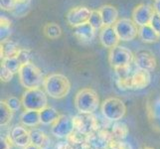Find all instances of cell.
Masks as SVG:
<instances>
[{
	"mask_svg": "<svg viewBox=\"0 0 160 149\" xmlns=\"http://www.w3.org/2000/svg\"><path fill=\"white\" fill-rule=\"evenodd\" d=\"M43 87L49 97L60 99L68 96L71 90V82L67 77L62 74H51L44 80Z\"/></svg>",
	"mask_w": 160,
	"mask_h": 149,
	"instance_id": "1",
	"label": "cell"
},
{
	"mask_svg": "<svg viewBox=\"0 0 160 149\" xmlns=\"http://www.w3.org/2000/svg\"><path fill=\"white\" fill-rule=\"evenodd\" d=\"M74 103L80 113L91 114L97 110L100 104V97L95 90L86 87L77 92Z\"/></svg>",
	"mask_w": 160,
	"mask_h": 149,
	"instance_id": "2",
	"label": "cell"
},
{
	"mask_svg": "<svg viewBox=\"0 0 160 149\" xmlns=\"http://www.w3.org/2000/svg\"><path fill=\"white\" fill-rule=\"evenodd\" d=\"M19 81L26 90L39 87L44 82V77L41 70L32 62L23 64L18 72Z\"/></svg>",
	"mask_w": 160,
	"mask_h": 149,
	"instance_id": "3",
	"label": "cell"
},
{
	"mask_svg": "<svg viewBox=\"0 0 160 149\" xmlns=\"http://www.w3.org/2000/svg\"><path fill=\"white\" fill-rule=\"evenodd\" d=\"M46 92L39 87L26 90L21 98L22 106L25 109H32L40 112L43 108L48 107V98Z\"/></svg>",
	"mask_w": 160,
	"mask_h": 149,
	"instance_id": "4",
	"label": "cell"
},
{
	"mask_svg": "<svg viewBox=\"0 0 160 149\" xmlns=\"http://www.w3.org/2000/svg\"><path fill=\"white\" fill-rule=\"evenodd\" d=\"M102 113L104 117L110 121H118L126 113L124 102L118 97H108L102 103Z\"/></svg>",
	"mask_w": 160,
	"mask_h": 149,
	"instance_id": "5",
	"label": "cell"
},
{
	"mask_svg": "<svg viewBox=\"0 0 160 149\" xmlns=\"http://www.w3.org/2000/svg\"><path fill=\"white\" fill-rule=\"evenodd\" d=\"M133 59L134 55L129 49L119 45L110 49L108 54V63L114 70L131 66Z\"/></svg>",
	"mask_w": 160,
	"mask_h": 149,
	"instance_id": "6",
	"label": "cell"
},
{
	"mask_svg": "<svg viewBox=\"0 0 160 149\" xmlns=\"http://www.w3.org/2000/svg\"><path fill=\"white\" fill-rule=\"evenodd\" d=\"M120 41H132L138 36V28L133 20L128 18H121L113 25Z\"/></svg>",
	"mask_w": 160,
	"mask_h": 149,
	"instance_id": "7",
	"label": "cell"
},
{
	"mask_svg": "<svg viewBox=\"0 0 160 149\" xmlns=\"http://www.w3.org/2000/svg\"><path fill=\"white\" fill-rule=\"evenodd\" d=\"M148 121L154 131L160 133V93L151 95L146 102Z\"/></svg>",
	"mask_w": 160,
	"mask_h": 149,
	"instance_id": "8",
	"label": "cell"
},
{
	"mask_svg": "<svg viewBox=\"0 0 160 149\" xmlns=\"http://www.w3.org/2000/svg\"><path fill=\"white\" fill-rule=\"evenodd\" d=\"M92 14V9L86 6H76L68 11L66 15L67 23L71 27H77L82 24H86L90 21Z\"/></svg>",
	"mask_w": 160,
	"mask_h": 149,
	"instance_id": "9",
	"label": "cell"
},
{
	"mask_svg": "<svg viewBox=\"0 0 160 149\" xmlns=\"http://www.w3.org/2000/svg\"><path fill=\"white\" fill-rule=\"evenodd\" d=\"M75 127V119L69 115L60 114L58 119L52 124V134L59 138L68 136L72 133Z\"/></svg>",
	"mask_w": 160,
	"mask_h": 149,
	"instance_id": "10",
	"label": "cell"
},
{
	"mask_svg": "<svg viewBox=\"0 0 160 149\" xmlns=\"http://www.w3.org/2000/svg\"><path fill=\"white\" fill-rule=\"evenodd\" d=\"M155 11L151 5L148 4H139L132 11V20L138 26H145L151 23Z\"/></svg>",
	"mask_w": 160,
	"mask_h": 149,
	"instance_id": "11",
	"label": "cell"
},
{
	"mask_svg": "<svg viewBox=\"0 0 160 149\" xmlns=\"http://www.w3.org/2000/svg\"><path fill=\"white\" fill-rule=\"evenodd\" d=\"M133 63L139 70L152 72L155 70L157 62L154 55L149 51H139L134 55Z\"/></svg>",
	"mask_w": 160,
	"mask_h": 149,
	"instance_id": "12",
	"label": "cell"
},
{
	"mask_svg": "<svg viewBox=\"0 0 160 149\" xmlns=\"http://www.w3.org/2000/svg\"><path fill=\"white\" fill-rule=\"evenodd\" d=\"M130 90H143L149 86L151 82L150 72L137 69L129 77Z\"/></svg>",
	"mask_w": 160,
	"mask_h": 149,
	"instance_id": "13",
	"label": "cell"
},
{
	"mask_svg": "<svg viewBox=\"0 0 160 149\" xmlns=\"http://www.w3.org/2000/svg\"><path fill=\"white\" fill-rule=\"evenodd\" d=\"M98 38H100L102 45L108 49L118 46V42L120 41L113 26H104L102 29H101Z\"/></svg>",
	"mask_w": 160,
	"mask_h": 149,
	"instance_id": "14",
	"label": "cell"
},
{
	"mask_svg": "<svg viewBox=\"0 0 160 149\" xmlns=\"http://www.w3.org/2000/svg\"><path fill=\"white\" fill-rule=\"evenodd\" d=\"M11 140L16 146L24 148L31 143L30 131L21 126H16L11 131Z\"/></svg>",
	"mask_w": 160,
	"mask_h": 149,
	"instance_id": "15",
	"label": "cell"
},
{
	"mask_svg": "<svg viewBox=\"0 0 160 149\" xmlns=\"http://www.w3.org/2000/svg\"><path fill=\"white\" fill-rule=\"evenodd\" d=\"M74 35L78 40L82 43L91 42L96 35V29L88 22L86 24L75 27Z\"/></svg>",
	"mask_w": 160,
	"mask_h": 149,
	"instance_id": "16",
	"label": "cell"
},
{
	"mask_svg": "<svg viewBox=\"0 0 160 149\" xmlns=\"http://www.w3.org/2000/svg\"><path fill=\"white\" fill-rule=\"evenodd\" d=\"M100 12L103 20L104 26H113L118 22V11L112 5L106 4L102 5L100 8Z\"/></svg>",
	"mask_w": 160,
	"mask_h": 149,
	"instance_id": "17",
	"label": "cell"
},
{
	"mask_svg": "<svg viewBox=\"0 0 160 149\" xmlns=\"http://www.w3.org/2000/svg\"><path fill=\"white\" fill-rule=\"evenodd\" d=\"M138 37L143 43H147V44H153L160 40V35L153 29V27L150 24L139 27Z\"/></svg>",
	"mask_w": 160,
	"mask_h": 149,
	"instance_id": "18",
	"label": "cell"
},
{
	"mask_svg": "<svg viewBox=\"0 0 160 149\" xmlns=\"http://www.w3.org/2000/svg\"><path fill=\"white\" fill-rule=\"evenodd\" d=\"M20 119L21 122L25 126L36 127L37 125H39L41 123L40 112H38V110H32V109H25V112H22Z\"/></svg>",
	"mask_w": 160,
	"mask_h": 149,
	"instance_id": "19",
	"label": "cell"
},
{
	"mask_svg": "<svg viewBox=\"0 0 160 149\" xmlns=\"http://www.w3.org/2000/svg\"><path fill=\"white\" fill-rule=\"evenodd\" d=\"M20 48L17 43L11 41L9 39L1 41V59L15 58L18 56Z\"/></svg>",
	"mask_w": 160,
	"mask_h": 149,
	"instance_id": "20",
	"label": "cell"
},
{
	"mask_svg": "<svg viewBox=\"0 0 160 149\" xmlns=\"http://www.w3.org/2000/svg\"><path fill=\"white\" fill-rule=\"evenodd\" d=\"M59 117H60V114L54 107H46L45 108L40 110V118H41L42 124H45V125L53 124L55 121L58 119Z\"/></svg>",
	"mask_w": 160,
	"mask_h": 149,
	"instance_id": "21",
	"label": "cell"
},
{
	"mask_svg": "<svg viewBox=\"0 0 160 149\" xmlns=\"http://www.w3.org/2000/svg\"><path fill=\"white\" fill-rule=\"evenodd\" d=\"M30 135H31V142L41 147L42 149L47 148L49 144H50V140H49L48 136L40 129L31 130Z\"/></svg>",
	"mask_w": 160,
	"mask_h": 149,
	"instance_id": "22",
	"label": "cell"
},
{
	"mask_svg": "<svg viewBox=\"0 0 160 149\" xmlns=\"http://www.w3.org/2000/svg\"><path fill=\"white\" fill-rule=\"evenodd\" d=\"M43 33L48 39L55 40L58 39L62 35V29H61L60 25L54 22H50V23H46L43 27Z\"/></svg>",
	"mask_w": 160,
	"mask_h": 149,
	"instance_id": "23",
	"label": "cell"
},
{
	"mask_svg": "<svg viewBox=\"0 0 160 149\" xmlns=\"http://www.w3.org/2000/svg\"><path fill=\"white\" fill-rule=\"evenodd\" d=\"M13 113L14 112L7 106L4 99L0 102V124L1 126L7 125L10 122L13 117Z\"/></svg>",
	"mask_w": 160,
	"mask_h": 149,
	"instance_id": "24",
	"label": "cell"
},
{
	"mask_svg": "<svg viewBox=\"0 0 160 149\" xmlns=\"http://www.w3.org/2000/svg\"><path fill=\"white\" fill-rule=\"evenodd\" d=\"M16 6L12 11V14L15 17H23L25 16L30 9L31 0H15Z\"/></svg>",
	"mask_w": 160,
	"mask_h": 149,
	"instance_id": "25",
	"label": "cell"
},
{
	"mask_svg": "<svg viewBox=\"0 0 160 149\" xmlns=\"http://www.w3.org/2000/svg\"><path fill=\"white\" fill-rule=\"evenodd\" d=\"M89 23L96 30H100V29L103 28L104 24H103V20H102V14L100 12V10H98H98L97 9L92 10V14H91Z\"/></svg>",
	"mask_w": 160,
	"mask_h": 149,
	"instance_id": "26",
	"label": "cell"
},
{
	"mask_svg": "<svg viewBox=\"0 0 160 149\" xmlns=\"http://www.w3.org/2000/svg\"><path fill=\"white\" fill-rule=\"evenodd\" d=\"M2 65H4L7 69H9L13 74H16V73H18V72H19L21 66H22V63L20 62V60L17 57H15V58L3 59L2 60Z\"/></svg>",
	"mask_w": 160,
	"mask_h": 149,
	"instance_id": "27",
	"label": "cell"
},
{
	"mask_svg": "<svg viewBox=\"0 0 160 149\" xmlns=\"http://www.w3.org/2000/svg\"><path fill=\"white\" fill-rule=\"evenodd\" d=\"M0 23H1V41L7 40L9 35L11 34L10 31V26H11V21L5 17V16H1L0 18Z\"/></svg>",
	"mask_w": 160,
	"mask_h": 149,
	"instance_id": "28",
	"label": "cell"
},
{
	"mask_svg": "<svg viewBox=\"0 0 160 149\" xmlns=\"http://www.w3.org/2000/svg\"><path fill=\"white\" fill-rule=\"evenodd\" d=\"M5 102L7 103V106L13 110V112H17V110L20 109L21 106H22V102L20 99H18L16 97H10L6 99H4Z\"/></svg>",
	"mask_w": 160,
	"mask_h": 149,
	"instance_id": "29",
	"label": "cell"
},
{
	"mask_svg": "<svg viewBox=\"0 0 160 149\" xmlns=\"http://www.w3.org/2000/svg\"><path fill=\"white\" fill-rule=\"evenodd\" d=\"M14 74L9 69H7L4 65L1 64V68H0V79L3 82H8L12 80Z\"/></svg>",
	"mask_w": 160,
	"mask_h": 149,
	"instance_id": "30",
	"label": "cell"
},
{
	"mask_svg": "<svg viewBox=\"0 0 160 149\" xmlns=\"http://www.w3.org/2000/svg\"><path fill=\"white\" fill-rule=\"evenodd\" d=\"M17 58L20 60L22 65L26 64V63H29V62H31L30 61L31 60V51L28 49H21Z\"/></svg>",
	"mask_w": 160,
	"mask_h": 149,
	"instance_id": "31",
	"label": "cell"
},
{
	"mask_svg": "<svg viewBox=\"0 0 160 149\" xmlns=\"http://www.w3.org/2000/svg\"><path fill=\"white\" fill-rule=\"evenodd\" d=\"M16 2L15 0H0V7L5 11H12L15 9Z\"/></svg>",
	"mask_w": 160,
	"mask_h": 149,
	"instance_id": "32",
	"label": "cell"
},
{
	"mask_svg": "<svg viewBox=\"0 0 160 149\" xmlns=\"http://www.w3.org/2000/svg\"><path fill=\"white\" fill-rule=\"evenodd\" d=\"M120 125H121V123L115 124L113 126V132H114V134L117 135L118 137H119V138H124V137L126 136V134H128V131H122V129H125L126 128V125L123 124L122 125V128H121V129L119 128Z\"/></svg>",
	"mask_w": 160,
	"mask_h": 149,
	"instance_id": "33",
	"label": "cell"
},
{
	"mask_svg": "<svg viewBox=\"0 0 160 149\" xmlns=\"http://www.w3.org/2000/svg\"><path fill=\"white\" fill-rule=\"evenodd\" d=\"M150 25L153 27V29L160 35V15L159 14H157V13L154 14Z\"/></svg>",
	"mask_w": 160,
	"mask_h": 149,
	"instance_id": "34",
	"label": "cell"
},
{
	"mask_svg": "<svg viewBox=\"0 0 160 149\" xmlns=\"http://www.w3.org/2000/svg\"><path fill=\"white\" fill-rule=\"evenodd\" d=\"M0 149H11L8 139L1 137V139H0Z\"/></svg>",
	"mask_w": 160,
	"mask_h": 149,
	"instance_id": "35",
	"label": "cell"
},
{
	"mask_svg": "<svg viewBox=\"0 0 160 149\" xmlns=\"http://www.w3.org/2000/svg\"><path fill=\"white\" fill-rule=\"evenodd\" d=\"M153 8H154V11H155V13L160 15V0H155V1H154Z\"/></svg>",
	"mask_w": 160,
	"mask_h": 149,
	"instance_id": "36",
	"label": "cell"
},
{
	"mask_svg": "<svg viewBox=\"0 0 160 149\" xmlns=\"http://www.w3.org/2000/svg\"><path fill=\"white\" fill-rule=\"evenodd\" d=\"M24 149H42L41 147H39L38 145L34 144V143H30V144H28L26 147H24Z\"/></svg>",
	"mask_w": 160,
	"mask_h": 149,
	"instance_id": "37",
	"label": "cell"
},
{
	"mask_svg": "<svg viewBox=\"0 0 160 149\" xmlns=\"http://www.w3.org/2000/svg\"><path fill=\"white\" fill-rule=\"evenodd\" d=\"M140 149H155V148H153V147H149V146H145V147H142Z\"/></svg>",
	"mask_w": 160,
	"mask_h": 149,
	"instance_id": "38",
	"label": "cell"
}]
</instances>
